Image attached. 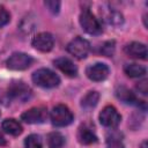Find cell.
I'll list each match as a JSON object with an SVG mask.
<instances>
[{"mask_svg": "<svg viewBox=\"0 0 148 148\" xmlns=\"http://www.w3.org/2000/svg\"><path fill=\"white\" fill-rule=\"evenodd\" d=\"M67 51L77 59H84L90 51V43L82 37H76L67 44Z\"/></svg>", "mask_w": 148, "mask_h": 148, "instance_id": "4", "label": "cell"}, {"mask_svg": "<svg viewBox=\"0 0 148 148\" xmlns=\"http://www.w3.org/2000/svg\"><path fill=\"white\" fill-rule=\"evenodd\" d=\"M5 145H6V139L3 138L2 133L0 132V146H5Z\"/></svg>", "mask_w": 148, "mask_h": 148, "instance_id": "26", "label": "cell"}, {"mask_svg": "<svg viewBox=\"0 0 148 148\" xmlns=\"http://www.w3.org/2000/svg\"><path fill=\"white\" fill-rule=\"evenodd\" d=\"M10 20V15L8 13V10L0 5V27L2 25H6Z\"/></svg>", "mask_w": 148, "mask_h": 148, "instance_id": "22", "label": "cell"}, {"mask_svg": "<svg viewBox=\"0 0 148 148\" xmlns=\"http://www.w3.org/2000/svg\"><path fill=\"white\" fill-rule=\"evenodd\" d=\"M47 118V110L44 106H36L22 113L21 119L28 124H40Z\"/></svg>", "mask_w": 148, "mask_h": 148, "instance_id": "7", "label": "cell"}, {"mask_svg": "<svg viewBox=\"0 0 148 148\" xmlns=\"http://www.w3.org/2000/svg\"><path fill=\"white\" fill-rule=\"evenodd\" d=\"M45 6L46 8L53 13V14H57L60 9V1H56V0H49V1H45Z\"/></svg>", "mask_w": 148, "mask_h": 148, "instance_id": "23", "label": "cell"}, {"mask_svg": "<svg viewBox=\"0 0 148 148\" xmlns=\"http://www.w3.org/2000/svg\"><path fill=\"white\" fill-rule=\"evenodd\" d=\"M124 72L130 77H141L146 74V67L139 64H127L124 67Z\"/></svg>", "mask_w": 148, "mask_h": 148, "instance_id": "16", "label": "cell"}, {"mask_svg": "<svg viewBox=\"0 0 148 148\" xmlns=\"http://www.w3.org/2000/svg\"><path fill=\"white\" fill-rule=\"evenodd\" d=\"M8 95L14 97V98H18L21 101H25V99H28L30 97L31 90L24 82L14 81L8 87Z\"/></svg>", "mask_w": 148, "mask_h": 148, "instance_id": "10", "label": "cell"}, {"mask_svg": "<svg viewBox=\"0 0 148 148\" xmlns=\"http://www.w3.org/2000/svg\"><path fill=\"white\" fill-rule=\"evenodd\" d=\"M0 116H1V112H0Z\"/></svg>", "mask_w": 148, "mask_h": 148, "instance_id": "28", "label": "cell"}, {"mask_svg": "<svg viewBox=\"0 0 148 148\" xmlns=\"http://www.w3.org/2000/svg\"><path fill=\"white\" fill-rule=\"evenodd\" d=\"M80 24L82 29L89 35H99L103 29L99 21L95 17V15L89 9H83L80 14Z\"/></svg>", "mask_w": 148, "mask_h": 148, "instance_id": "3", "label": "cell"}, {"mask_svg": "<svg viewBox=\"0 0 148 148\" xmlns=\"http://www.w3.org/2000/svg\"><path fill=\"white\" fill-rule=\"evenodd\" d=\"M108 143H109L108 148H125L124 145L121 143V141H111Z\"/></svg>", "mask_w": 148, "mask_h": 148, "instance_id": "25", "label": "cell"}, {"mask_svg": "<svg viewBox=\"0 0 148 148\" xmlns=\"http://www.w3.org/2000/svg\"><path fill=\"white\" fill-rule=\"evenodd\" d=\"M1 127H2V130L6 133H8L10 135H15V136L16 135H20L22 133V131H23L22 125L16 119H13V118L5 119L2 121V124H1Z\"/></svg>", "mask_w": 148, "mask_h": 148, "instance_id": "14", "label": "cell"}, {"mask_svg": "<svg viewBox=\"0 0 148 148\" xmlns=\"http://www.w3.org/2000/svg\"><path fill=\"white\" fill-rule=\"evenodd\" d=\"M116 95H117V97H118L119 99H121L123 102H125V103H127V104H138V102H140V101L136 99L135 95H134L128 88H126V87H124V86H120V87L117 88ZM138 105H139V104H138Z\"/></svg>", "mask_w": 148, "mask_h": 148, "instance_id": "15", "label": "cell"}, {"mask_svg": "<svg viewBox=\"0 0 148 148\" xmlns=\"http://www.w3.org/2000/svg\"><path fill=\"white\" fill-rule=\"evenodd\" d=\"M146 145H147V141H143L141 145V148H146Z\"/></svg>", "mask_w": 148, "mask_h": 148, "instance_id": "27", "label": "cell"}, {"mask_svg": "<svg viewBox=\"0 0 148 148\" xmlns=\"http://www.w3.org/2000/svg\"><path fill=\"white\" fill-rule=\"evenodd\" d=\"M32 81L42 88H54L60 83V77L49 68H39L32 74Z\"/></svg>", "mask_w": 148, "mask_h": 148, "instance_id": "1", "label": "cell"}, {"mask_svg": "<svg viewBox=\"0 0 148 148\" xmlns=\"http://www.w3.org/2000/svg\"><path fill=\"white\" fill-rule=\"evenodd\" d=\"M124 51L131 58L142 59V60L147 59V46L145 44H142V43L132 42V43H130V44H127L125 46Z\"/></svg>", "mask_w": 148, "mask_h": 148, "instance_id": "11", "label": "cell"}, {"mask_svg": "<svg viewBox=\"0 0 148 148\" xmlns=\"http://www.w3.org/2000/svg\"><path fill=\"white\" fill-rule=\"evenodd\" d=\"M77 139L82 145H91L97 141V136L94 130L86 124L80 126L79 132H77Z\"/></svg>", "mask_w": 148, "mask_h": 148, "instance_id": "13", "label": "cell"}, {"mask_svg": "<svg viewBox=\"0 0 148 148\" xmlns=\"http://www.w3.org/2000/svg\"><path fill=\"white\" fill-rule=\"evenodd\" d=\"M24 147L25 148H43L42 139L37 134H30L24 140Z\"/></svg>", "mask_w": 148, "mask_h": 148, "instance_id": "19", "label": "cell"}, {"mask_svg": "<svg viewBox=\"0 0 148 148\" xmlns=\"http://www.w3.org/2000/svg\"><path fill=\"white\" fill-rule=\"evenodd\" d=\"M34 59L27 54V53H22V52H16L13 53L6 61V65L9 69L13 71H23L27 69L28 67H30V65L32 64Z\"/></svg>", "mask_w": 148, "mask_h": 148, "instance_id": "6", "label": "cell"}, {"mask_svg": "<svg viewBox=\"0 0 148 148\" xmlns=\"http://www.w3.org/2000/svg\"><path fill=\"white\" fill-rule=\"evenodd\" d=\"M106 18H108V22L113 24V25H120L123 23V21H124L121 13H119L117 10H110L108 16H106Z\"/></svg>", "mask_w": 148, "mask_h": 148, "instance_id": "20", "label": "cell"}, {"mask_svg": "<svg viewBox=\"0 0 148 148\" xmlns=\"http://www.w3.org/2000/svg\"><path fill=\"white\" fill-rule=\"evenodd\" d=\"M65 145V136L59 132H51L47 135L49 148H62Z\"/></svg>", "mask_w": 148, "mask_h": 148, "instance_id": "18", "label": "cell"}, {"mask_svg": "<svg viewBox=\"0 0 148 148\" xmlns=\"http://www.w3.org/2000/svg\"><path fill=\"white\" fill-rule=\"evenodd\" d=\"M121 120V116L117 111V109L112 105L105 106L99 113V123L108 128H114L119 125Z\"/></svg>", "mask_w": 148, "mask_h": 148, "instance_id": "5", "label": "cell"}, {"mask_svg": "<svg viewBox=\"0 0 148 148\" xmlns=\"http://www.w3.org/2000/svg\"><path fill=\"white\" fill-rule=\"evenodd\" d=\"M54 66L57 68H59L64 74H66L69 77H74L77 74V67L74 65V62L65 57L58 58L54 60Z\"/></svg>", "mask_w": 148, "mask_h": 148, "instance_id": "12", "label": "cell"}, {"mask_svg": "<svg viewBox=\"0 0 148 148\" xmlns=\"http://www.w3.org/2000/svg\"><path fill=\"white\" fill-rule=\"evenodd\" d=\"M98 99H99V94L97 91H95V90L89 91L83 96V98L81 101V106L86 110H90L97 105Z\"/></svg>", "mask_w": 148, "mask_h": 148, "instance_id": "17", "label": "cell"}, {"mask_svg": "<svg viewBox=\"0 0 148 148\" xmlns=\"http://www.w3.org/2000/svg\"><path fill=\"white\" fill-rule=\"evenodd\" d=\"M50 118L54 126L64 127V126L69 125L73 121L74 116H73L72 111L68 109V106H66L64 104H58L52 109V111L50 113Z\"/></svg>", "mask_w": 148, "mask_h": 148, "instance_id": "2", "label": "cell"}, {"mask_svg": "<svg viewBox=\"0 0 148 148\" xmlns=\"http://www.w3.org/2000/svg\"><path fill=\"white\" fill-rule=\"evenodd\" d=\"M109 73H110L109 67L102 62H96L94 65H90L86 69L87 76L91 81H95V82H99V81L105 80L109 76Z\"/></svg>", "mask_w": 148, "mask_h": 148, "instance_id": "9", "label": "cell"}, {"mask_svg": "<svg viewBox=\"0 0 148 148\" xmlns=\"http://www.w3.org/2000/svg\"><path fill=\"white\" fill-rule=\"evenodd\" d=\"M113 51H114V42H106L102 49H101V53L105 57H111L113 54Z\"/></svg>", "mask_w": 148, "mask_h": 148, "instance_id": "21", "label": "cell"}, {"mask_svg": "<svg viewBox=\"0 0 148 148\" xmlns=\"http://www.w3.org/2000/svg\"><path fill=\"white\" fill-rule=\"evenodd\" d=\"M136 89L139 90V92H141L142 95H147L148 94V81L147 79H143L142 81H140L136 84Z\"/></svg>", "mask_w": 148, "mask_h": 148, "instance_id": "24", "label": "cell"}, {"mask_svg": "<svg viewBox=\"0 0 148 148\" xmlns=\"http://www.w3.org/2000/svg\"><path fill=\"white\" fill-rule=\"evenodd\" d=\"M31 44L36 50L40 52H49L53 49L54 38L50 32H39L32 38Z\"/></svg>", "mask_w": 148, "mask_h": 148, "instance_id": "8", "label": "cell"}]
</instances>
